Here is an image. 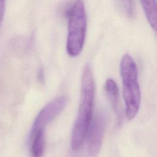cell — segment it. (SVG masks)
Masks as SVG:
<instances>
[{"instance_id": "cell-1", "label": "cell", "mask_w": 157, "mask_h": 157, "mask_svg": "<svg viewBox=\"0 0 157 157\" xmlns=\"http://www.w3.org/2000/svg\"><path fill=\"white\" fill-rule=\"evenodd\" d=\"M95 85L92 70L86 65L81 80L80 101L78 113L71 133V146L73 150H78L86 137L92 120Z\"/></svg>"}, {"instance_id": "cell-2", "label": "cell", "mask_w": 157, "mask_h": 157, "mask_svg": "<svg viewBox=\"0 0 157 157\" xmlns=\"http://www.w3.org/2000/svg\"><path fill=\"white\" fill-rule=\"evenodd\" d=\"M120 74L125 105V115L129 120L135 118L140 108L141 94L136 62L128 54L120 62Z\"/></svg>"}, {"instance_id": "cell-3", "label": "cell", "mask_w": 157, "mask_h": 157, "mask_svg": "<svg viewBox=\"0 0 157 157\" xmlns=\"http://www.w3.org/2000/svg\"><path fill=\"white\" fill-rule=\"evenodd\" d=\"M67 17L66 50L69 56L75 57L82 51L86 33V13L82 0L74 2L68 11Z\"/></svg>"}, {"instance_id": "cell-4", "label": "cell", "mask_w": 157, "mask_h": 157, "mask_svg": "<svg viewBox=\"0 0 157 157\" xmlns=\"http://www.w3.org/2000/svg\"><path fill=\"white\" fill-rule=\"evenodd\" d=\"M68 102L66 96H60L45 105L36 116L31 131L44 130L45 126L53 120L65 108Z\"/></svg>"}, {"instance_id": "cell-5", "label": "cell", "mask_w": 157, "mask_h": 157, "mask_svg": "<svg viewBox=\"0 0 157 157\" xmlns=\"http://www.w3.org/2000/svg\"><path fill=\"white\" fill-rule=\"evenodd\" d=\"M105 123V115L102 111L98 112L91 121L86 135L88 136V150L91 156H96L100 151Z\"/></svg>"}, {"instance_id": "cell-6", "label": "cell", "mask_w": 157, "mask_h": 157, "mask_svg": "<svg viewBox=\"0 0 157 157\" xmlns=\"http://www.w3.org/2000/svg\"><path fill=\"white\" fill-rule=\"evenodd\" d=\"M105 91L110 104L117 117L119 123L121 121V110L119 100V91L118 86L114 80L108 78L105 82Z\"/></svg>"}, {"instance_id": "cell-7", "label": "cell", "mask_w": 157, "mask_h": 157, "mask_svg": "<svg viewBox=\"0 0 157 157\" xmlns=\"http://www.w3.org/2000/svg\"><path fill=\"white\" fill-rule=\"evenodd\" d=\"M30 153L31 157H42L45 149L44 130L31 131Z\"/></svg>"}, {"instance_id": "cell-8", "label": "cell", "mask_w": 157, "mask_h": 157, "mask_svg": "<svg viewBox=\"0 0 157 157\" xmlns=\"http://www.w3.org/2000/svg\"><path fill=\"white\" fill-rule=\"evenodd\" d=\"M146 18L151 28L156 29V0H140Z\"/></svg>"}, {"instance_id": "cell-9", "label": "cell", "mask_w": 157, "mask_h": 157, "mask_svg": "<svg viewBox=\"0 0 157 157\" xmlns=\"http://www.w3.org/2000/svg\"><path fill=\"white\" fill-rule=\"evenodd\" d=\"M122 9L130 19H133L136 16V6L134 0H120Z\"/></svg>"}, {"instance_id": "cell-10", "label": "cell", "mask_w": 157, "mask_h": 157, "mask_svg": "<svg viewBox=\"0 0 157 157\" xmlns=\"http://www.w3.org/2000/svg\"><path fill=\"white\" fill-rule=\"evenodd\" d=\"M5 10V0H0V27L2 21Z\"/></svg>"}, {"instance_id": "cell-11", "label": "cell", "mask_w": 157, "mask_h": 157, "mask_svg": "<svg viewBox=\"0 0 157 157\" xmlns=\"http://www.w3.org/2000/svg\"><path fill=\"white\" fill-rule=\"evenodd\" d=\"M38 77H39V80L40 81H41V82L44 81V74H43V71L42 69H40L39 72Z\"/></svg>"}]
</instances>
